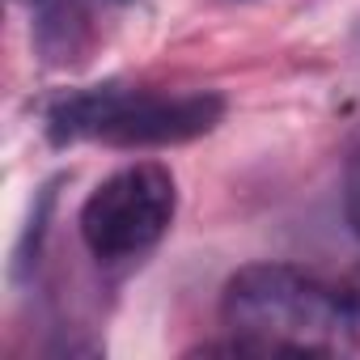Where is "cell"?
<instances>
[{
    "instance_id": "6da1fadb",
    "label": "cell",
    "mask_w": 360,
    "mask_h": 360,
    "mask_svg": "<svg viewBox=\"0 0 360 360\" xmlns=\"http://www.w3.org/2000/svg\"><path fill=\"white\" fill-rule=\"evenodd\" d=\"M221 318L238 356H339L347 352L339 288L284 263L242 267L225 284Z\"/></svg>"
},
{
    "instance_id": "5b68a950",
    "label": "cell",
    "mask_w": 360,
    "mask_h": 360,
    "mask_svg": "<svg viewBox=\"0 0 360 360\" xmlns=\"http://www.w3.org/2000/svg\"><path fill=\"white\" fill-rule=\"evenodd\" d=\"M343 208H347V225L360 233V148L347 165V191H343Z\"/></svg>"
},
{
    "instance_id": "277c9868",
    "label": "cell",
    "mask_w": 360,
    "mask_h": 360,
    "mask_svg": "<svg viewBox=\"0 0 360 360\" xmlns=\"http://www.w3.org/2000/svg\"><path fill=\"white\" fill-rule=\"evenodd\" d=\"M339 301H343V326H347V352L360 356V271L339 288Z\"/></svg>"
},
{
    "instance_id": "7a4b0ae2",
    "label": "cell",
    "mask_w": 360,
    "mask_h": 360,
    "mask_svg": "<svg viewBox=\"0 0 360 360\" xmlns=\"http://www.w3.org/2000/svg\"><path fill=\"white\" fill-rule=\"evenodd\" d=\"M225 115L217 94H123V89H89L64 98L47 115V136L56 144L68 140H106L119 148L144 144H183L212 131Z\"/></svg>"
},
{
    "instance_id": "3957f363",
    "label": "cell",
    "mask_w": 360,
    "mask_h": 360,
    "mask_svg": "<svg viewBox=\"0 0 360 360\" xmlns=\"http://www.w3.org/2000/svg\"><path fill=\"white\" fill-rule=\"evenodd\" d=\"M178 208L174 174L157 161H136L110 174L81 208V238L94 259H136L161 242Z\"/></svg>"
}]
</instances>
